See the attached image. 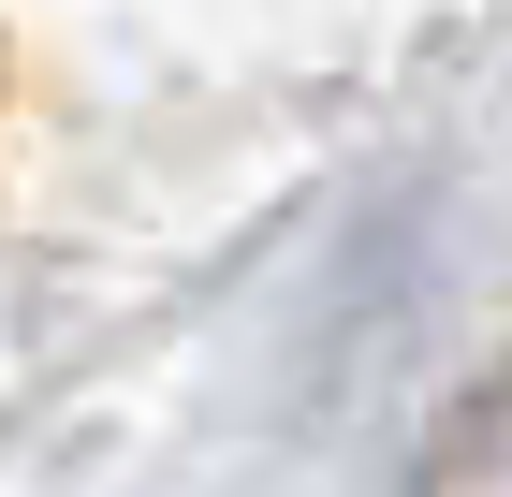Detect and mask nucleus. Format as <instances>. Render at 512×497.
I'll list each match as a JSON object with an SVG mask.
<instances>
[{"mask_svg":"<svg viewBox=\"0 0 512 497\" xmlns=\"http://www.w3.org/2000/svg\"><path fill=\"white\" fill-rule=\"evenodd\" d=\"M410 497H512V366H483L454 410H439L425 468H410Z\"/></svg>","mask_w":512,"mask_h":497,"instance_id":"f257e3e1","label":"nucleus"}]
</instances>
